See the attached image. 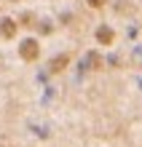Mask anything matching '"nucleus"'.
Here are the masks:
<instances>
[{
    "label": "nucleus",
    "mask_w": 142,
    "mask_h": 147,
    "mask_svg": "<svg viewBox=\"0 0 142 147\" xmlns=\"http://www.w3.org/2000/svg\"><path fill=\"white\" fill-rule=\"evenodd\" d=\"M38 54H40V46H38V40H24L22 46H19V56L24 59V62H35L38 59Z\"/></svg>",
    "instance_id": "obj_1"
},
{
    "label": "nucleus",
    "mask_w": 142,
    "mask_h": 147,
    "mask_svg": "<svg viewBox=\"0 0 142 147\" xmlns=\"http://www.w3.org/2000/svg\"><path fill=\"white\" fill-rule=\"evenodd\" d=\"M96 40H99L102 46H110V43L115 40V32L110 27H99V30H96Z\"/></svg>",
    "instance_id": "obj_2"
},
{
    "label": "nucleus",
    "mask_w": 142,
    "mask_h": 147,
    "mask_svg": "<svg viewBox=\"0 0 142 147\" xmlns=\"http://www.w3.org/2000/svg\"><path fill=\"white\" fill-rule=\"evenodd\" d=\"M0 35L8 38V40L16 35V24H14V19H3V22H0Z\"/></svg>",
    "instance_id": "obj_3"
},
{
    "label": "nucleus",
    "mask_w": 142,
    "mask_h": 147,
    "mask_svg": "<svg viewBox=\"0 0 142 147\" xmlns=\"http://www.w3.org/2000/svg\"><path fill=\"white\" fill-rule=\"evenodd\" d=\"M67 62H70V56H65V54H62V56H56L54 62H51V72H62V70L67 67Z\"/></svg>",
    "instance_id": "obj_4"
},
{
    "label": "nucleus",
    "mask_w": 142,
    "mask_h": 147,
    "mask_svg": "<svg viewBox=\"0 0 142 147\" xmlns=\"http://www.w3.org/2000/svg\"><path fill=\"white\" fill-rule=\"evenodd\" d=\"M105 3H107V0H88V5H91V8H102Z\"/></svg>",
    "instance_id": "obj_5"
}]
</instances>
